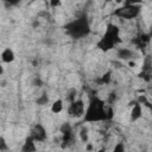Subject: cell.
I'll return each mask as SVG.
<instances>
[{
    "label": "cell",
    "mask_w": 152,
    "mask_h": 152,
    "mask_svg": "<svg viewBox=\"0 0 152 152\" xmlns=\"http://www.w3.org/2000/svg\"><path fill=\"white\" fill-rule=\"evenodd\" d=\"M107 120L104 102L99 97H93L86 109L84 121L95 122V121H104Z\"/></svg>",
    "instance_id": "1"
},
{
    "label": "cell",
    "mask_w": 152,
    "mask_h": 152,
    "mask_svg": "<svg viewBox=\"0 0 152 152\" xmlns=\"http://www.w3.org/2000/svg\"><path fill=\"white\" fill-rule=\"evenodd\" d=\"M65 31L68 34H70L74 38H82L84 36H87L90 32V27H89V23L87 20L86 14H82L81 17H78L77 19L68 23L64 26Z\"/></svg>",
    "instance_id": "2"
},
{
    "label": "cell",
    "mask_w": 152,
    "mask_h": 152,
    "mask_svg": "<svg viewBox=\"0 0 152 152\" xmlns=\"http://www.w3.org/2000/svg\"><path fill=\"white\" fill-rule=\"evenodd\" d=\"M139 13H140V6L131 1H126L122 7H119L114 11V15L124 18V19H133L138 17Z\"/></svg>",
    "instance_id": "3"
},
{
    "label": "cell",
    "mask_w": 152,
    "mask_h": 152,
    "mask_svg": "<svg viewBox=\"0 0 152 152\" xmlns=\"http://www.w3.org/2000/svg\"><path fill=\"white\" fill-rule=\"evenodd\" d=\"M69 114L71 116H81L84 114V103L82 100H76L74 102L70 103V107H69Z\"/></svg>",
    "instance_id": "4"
},
{
    "label": "cell",
    "mask_w": 152,
    "mask_h": 152,
    "mask_svg": "<svg viewBox=\"0 0 152 152\" xmlns=\"http://www.w3.org/2000/svg\"><path fill=\"white\" fill-rule=\"evenodd\" d=\"M30 135L33 138L34 141H44L46 139V131L40 124H37L32 127Z\"/></svg>",
    "instance_id": "5"
},
{
    "label": "cell",
    "mask_w": 152,
    "mask_h": 152,
    "mask_svg": "<svg viewBox=\"0 0 152 152\" xmlns=\"http://www.w3.org/2000/svg\"><path fill=\"white\" fill-rule=\"evenodd\" d=\"M114 46H115V43L106 36H102V38L97 42V48L102 51H108V50L113 49Z\"/></svg>",
    "instance_id": "6"
},
{
    "label": "cell",
    "mask_w": 152,
    "mask_h": 152,
    "mask_svg": "<svg viewBox=\"0 0 152 152\" xmlns=\"http://www.w3.org/2000/svg\"><path fill=\"white\" fill-rule=\"evenodd\" d=\"M21 152H36V145H34V140L31 135H28L25 139V142L21 147Z\"/></svg>",
    "instance_id": "7"
},
{
    "label": "cell",
    "mask_w": 152,
    "mask_h": 152,
    "mask_svg": "<svg viewBox=\"0 0 152 152\" xmlns=\"http://www.w3.org/2000/svg\"><path fill=\"white\" fill-rule=\"evenodd\" d=\"M1 59H2V62H5V63H11V62H13V59H14V52H13L10 48H6V49L2 51V53H1Z\"/></svg>",
    "instance_id": "8"
},
{
    "label": "cell",
    "mask_w": 152,
    "mask_h": 152,
    "mask_svg": "<svg viewBox=\"0 0 152 152\" xmlns=\"http://www.w3.org/2000/svg\"><path fill=\"white\" fill-rule=\"evenodd\" d=\"M118 57L121 58V59H129V58L133 57V52L129 49L122 48V49H119L118 50Z\"/></svg>",
    "instance_id": "9"
},
{
    "label": "cell",
    "mask_w": 152,
    "mask_h": 152,
    "mask_svg": "<svg viewBox=\"0 0 152 152\" xmlns=\"http://www.w3.org/2000/svg\"><path fill=\"white\" fill-rule=\"evenodd\" d=\"M140 116H141V106H140L139 103H137L135 106H133V108H132V110H131V119H132L133 121H135V120H138Z\"/></svg>",
    "instance_id": "10"
},
{
    "label": "cell",
    "mask_w": 152,
    "mask_h": 152,
    "mask_svg": "<svg viewBox=\"0 0 152 152\" xmlns=\"http://www.w3.org/2000/svg\"><path fill=\"white\" fill-rule=\"evenodd\" d=\"M62 109H63V101L58 99V100H56V101L52 103V106H51V110H52V113L58 114L59 112H62Z\"/></svg>",
    "instance_id": "11"
},
{
    "label": "cell",
    "mask_w": 152,
    "mask_h": 152,
    "mask_svg": "<svg viewBox=\"0 0 152 152\" xmlns=\"http://www.w3.org/2000/svg\"><path fill=\"white\" fill-rule=\"evenodd\" d=\"M110 80H112V72L110 71H107L103 76H101V78L97 80V82L100 84H108L110 82Z\"/></svg>",
    "instance_id": "12"
},
{
    "label": "cell",
    "mask_w": 152,
    "mask_h": 152,
    "mask_svg": "<svg viewBox=\"0 0 152 152\" xmlns=\"http://www.w3.org/2000/svg\"><path fill=\"white\" fill-rule=\"evenodd\" d=\"M80 137H81V140L83 142H87L88 141V129L86 127H82L81 131H80Z\"/></svg>",
    "instance_id": "13"
},
{
    "label": "cell",
    "mask_w": 152,
    "mask_h": 152,
    "mask_svg": "<svg viewBox=\"0 0 152 152\" xmlns=\"http://www.w3.org/2000/svg\"><path fill=\"white\" fill-rule=\"evenodd\" d=\"M37 104H40V106H43V104H46L48 102H49V97H48V95H45V94H43V95H40L38 99H37Z\"/></svg>",
    "instance_id": "14"
},
{
    "label": "cell",
    "mask_w": 152,
    "mask_h": 152,
    "mask_svg": "<svg viewBox=\"0 0 152 152\" xmlns=\"http://www.w3.org/2000/svg\"><path fill=\"white\" fill-rule=\"evenodd\" d=\"M113 152H125V145L122 142H118L114 148H113Z\"/></svg>",
    "instance_id": "15"
},
{
    "label": "cell",
    "mask_w": 152,
    "mask_h": 152,
    "mask_svg": "<svg viewBox=\"0 0 152 152\" xmlns=\"http://www.w3.org/2000/svg\"><path fill=\"white\" fill-rule=\"evenodd\" d=\"M68 100H69L70 102H74V101H76V90H75V89L70 90V93L68 94Z\"/></svg>",
    "instance_id": "16"
},
{
    "label": "cell",
    "mask_w": 152,
    "mask_h": 152,
    "mask_svg": "<svg viewBox=\"0 0 152 152\" xmlns=\"http://www.w3.org/2000/svg\"><path fill=\"white\" fill-rule=\"evenodd\" d=\"M139 38H140V40H141L142 43L147 44V43L150 42V38H151V37H150L148 34H145V33H142V34H140V36H139Z\"/></svg>",
    "instance_id": "17"
},
{
    "label": "cell",
    "mask_w": 152,
    "mask_h": 152,
    "mask_svg": "<svg viewBox=\"0 0 152 152\" xmlns=\"http://www.w3.org/2000/svg\"><path fill=\"white\" fill-rule=\"evenodd\" d=\"M6 148H7V145H6L5 138H4V137H1V138H0V150H1V151H5Z\"/></svg>",
    "instance_id": "18"
},
{
    "label": "cell",
    "mask_w": 152,
    "mask_h": 152,
    "mask_svg": "<svg viewBox=\"0 0 152 152\" xmlns=\"http://www.w3.org/2000/svg\"><path fill=\"white\" fill-rule=\"evenodd\" d=\"M106 115H107V120H110L113 118V109L110 107L106 108Z\"/></svg>",
    "instance_id": "19"
},
{
    "label": "cell",
    "mask_w": 152,
    "mask_h": 152,
    "mask_svg": "<svg viewBox=\"0 0 152 152\" xmlns=\"http://www.w3.org/2000/svg\"><path fill=\"white\" fill-rule=\"evenodd\" d=\"M146 102H147V100H146V96H145V95H140V96L138 97V103H139V104H141V103L145 104Z\"/></svg>",
    "instance_id": "20"
},
{
    "label": "cell",
    "mask_w": 152,
    "mask_h": 152,
    "mask_svg": "<svg viewBox=\"0 0 152 152\" xmlns=\"http://www.w3.org/2000/svg\"><path fill=\"white\" fill-rule=\"evenodd\" d=\"M115 100H116V94L115 93H110L109 94V97H108V102L109 103H113Z\"/></svg>",
    "instance_id": "21"
},
{
    "label": "cell",
    "mask_w": 152,
    "mask_h": 152,
    "mask_svg": "<svg viewBox=\"0 0 152 152\" xmlns=\"http://www.w3.org/2000/svg\"><path fill=\"white\" fill-rule=\"evenodd\" d=\"M50 5H51L52 7H57V6L61 5V1H59V0H53V1H50Z\"/></svg>",
    "instance_id": "22"
},
{
    "label": "cell",
    "mask_w": 152,
    "mask_h": 152,
    "mask_svg": "<svg viewBox=\"0 0 152 152\" xmlns=\"http://www.w3.org/2000/svg\"><path fill=\"white\" fill-rule=\"evenodd\" d=\"M33 84H34L36 87H40V86H42V81H40L39 78H36V80L33 81Z\"/></svg>",
    "instance_id": "23"
},
{
    "label": "cell",
    "mask_w": 152,
    "mask_h": 152,
    "mask_svg": "<svg viewBox=\"0 0 152 152\" xmlns=\"http://www.w3.org/2000/svg\"><path fill=\"white\" fill-rule=\"evenodd\" d=\"M87 150H88V151H91V150H93V146H91L90 144H88V145H87Z\"/></svg>",
    "instance_id": "24"
},
{
    "label": "cell",
    "mask_w": 152,
    "mask_h": 152,
    "mask_svg": "<svg viewBox=\"0 0 152 152\" xmlns=\"http://www.w3.org/2000/svg\"><path fill=\"white\" fill-rule=\"evenodd\" d=\"M128 64H129V66H131V68H134V66H135V63H134V62H129Z\"/></svg>",
    "instance_id": "25"
},
{
    "label": "cell",
    "mask_w": 152,
    "mask_h": 152,
    "mask_svg": "<svg viewBox=\"0 0 152 152\" xmlns=\"http://www.w3.org/2000/svg\"><path fill=\"white\" fill-rule=\"evenodd\" d=\"M148 36L152 38V28H151V31H150V33H148Z\"/></svg>",
    "instance_id": "26"
},
{
    "label": "cell",
    "mask_w": 152,
    "mask_h": 152,
    "mask_svg": "<svg viewBox=\"0 0 152 152\" xmlns=\"http://www.w3.org/2000/svg\"><path fill=\"white\" fill-rule=\"evenodd\" d=\"M99 152H104V148H101V150H100Z\"/></svg>",
    "instance_id": "27"
}]
</instances>
